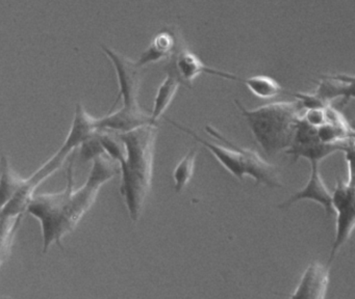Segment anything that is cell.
<instances>
[{
  "mask_svg": "<svg viewBox=\"0 0 355 299\" xmlns=\"http://www.w3.org/2000/svg\"><path fill=\"white\" fill-rule=\"evenodd\" d=\"M119 164L105 154L93 160L86 183L74 188L73 161L67 170V184L59 192L35 194L26 212L40 222L43 253L53 244L62 246V241L80 224L98 197L101 187L119 174Z\"/></svg>",
  "mask_w": 355,
  "mask_h": 299,
  "instance_id": "obj_1",
  "label": "cell"
},
{
  "mask_svg": "<svg viewBox=\"0 0 355 299\" xmlns=\"http://www.w3.org/2000/svg\"><path fill=\"white\" fill-rule=\"evenodd\" d=\"M157 133L155 125H146L118 134L125 151V157L119 163L120 194L134 222L140 219L150 191Z\"/></svg>",
  "mask_w": 355,
  "mask_h": 299,
  "instance_id": "obj_2",
  "label": "cell"
},
{
  "mask_svg": "<svg viewBox=\"0 0 355 299\" xmlns=\"http://www.w3.org/2000/svg\"><path fill=\"white\" fill-rule=\"evenodd\" d=\"M234 103L246 118L257 143L268 155H275L290 147L302 118L303 107L298 100L274 102L255 109H248L238 99H234Z\"/></svg>",
  "mask_w": 355,
  "mask_h": 299,
  "instance_id": "obj_3",
  "label": "cell"
},
{
  "mask_svg": "<svg viewBox=\"0 0 355 299\" xmlns=\"http://www.w3.org/2000/svg\"><path fill=\"white\" fill-rule=\"evenodd\" d=\"M94 125L95 118L85 109L82 104H78L73 123L65 143L60 147L59 151L51 159L47 160L32 176L24 179L21 186L3 210L1 217L24 216L28 205L34 199L37 188L64 165L71 152H73L76 147H80L87 139L94 134L96 131Z\"/></svg>",
  "mask_w": 355,
  "mask_h": 299,
  "instance_id": "obj_4",
  "label": "cell"
},
{
  "mask_svg": "<svg viewBox=\"0 0 355 299\" xmlns=\"http://www.w3.org/2000/svg\"><path fill=\"white\" fill-rule=\"evenodd\" d=\"M355 195L352 172H348V180H336V187L331 192L332 209L336 214V237L330 251L327 266L331 264L334 257L343 245L352 235L355 224Z\"/></svg>",
  "mask_w": 355,
  "mask_h": 299,
  "instance_id": "obj_5",
  "label": "cell"
},
{
  "mask_svg": "<svg viewBox=\"0 0 355 299\" xmlns=\"http://www.w3.org/2000/svg\"><path fill=\"white\" fill-rule=\"evenodd\" d=\"M103 51L109 57L117 74L119 93L113 107H115L120 99L123 101L122 108L125 109H139L138 97L142 82V73L136 62L126 57L123 54L116 51L113 48L101 45Z\"/></svg>",
  "mask_w": 355,
  "mask_h": 299,
  "instance_id": "obj_6",
  "label": "cell"
},
{
  "mask_svg": "<svg viewBox=\"0 0 355 299\" xmlns=\"http://www.w3.org/2000/svg\"><path fill=\"white\" fill-rule=\"evenodd\" d=\"M205 130L214 138L222 141L226 147H232L240 153L242 157L243 166L245 170V176H251L257 185H266L271 188H280L282 187V181L278 176L277 170L273 164L266 161L257 152L247 147H241L234 141H230L221 132L211 126L205 127Z\"/></svg>",
  "mask_w": 355,
  "mask_h": 299,
  "instance_id": "obj_7",
  "label": "cell"
},
{
  "mask_svg": "<svg viewBox=\"0 0 355 299\" xmlns=\"http://www.w3.org/2000/svg\"><path fill=\"white\" fill-rule=\"evenodd\" d=\"M342 151H353V145H327L321 143L317 136V128L309 126L301 118L295 132L294 139L286 153L292 155L294 161L304 158L309 162H319L327 156Z\"/></svg>",
  "mask_w": 355,
  "mask_h": 299,
  "instance_id": "obj_8",
  "label": "cell"
},
{
  "mask_svg": "<svg viewBox=\"0 0 355 299\" xmlns=\"http://www.w3.org/2000/svg\"><path fill=\"white\" fill-rule=\"evenodd\" d=\"M166 69L171 70L180 79V83H184L188 87H191L195 78L201 74L213 75V76L221 77L227 80L241 81V82L243 81L242 78L232 74V73L217 70V69L207 66L201 62L198 56L184 48L172 58L171 64H168Z\"/></svg>",
  "mask_w": 355,
  "mask_h": 299,
  "instance_id": "obj_9",
  "label": "cell"
},
{
  "mask_svg": "<svg viewBox=\"0 0 355 299\" xmlns=\"http://www.w3.org/2000/svg\"><path fill=\"white\" fill-rule=\"evenodd\" d=\"M146 125L153 124L150 114H146L142 108L125 109L121 107L117 111L110 112L103 118H95L94 126L96 130L111 131L116 134H123Z\"/></svg>",
  "mask_w": 355,
  "mask_h": 299,
  "instance_id": "obj_10",
  "label": "cell"
},
{
  "mask_svg": "<svg viewBox=\"0 0 355 299\" xmlns=\"http://www.w3.org/2000/svg\"><path fill=\"white\" fill-rule=\"evenodd\" d=\"M302 199H309V201L319 203L324 208L328 216L334 214V209H332L331 192L326 186L325 182L320 174L319 162H311V174H309L306 185L300 190L295 192L292 197L286 199L282 205H279V208H288L293 203L302 201Z\"/></svg>",
  "mask_w": 355,
  "mask_h": 299,
  "instance_id": "obj_11",
  "label": "cell"
},
{
  "mask_svg": "<svg viewBox=\"0 0 355 299\" xmlns=\"http://www.w3.org/2000/svg\"><path fill=\"white\" fill-rule=\"evenodd\" d=\"M329 286V266L313 262L303 272L302 278L290 299H325Z\"/></svg>",
  "mask_w": 355,
  "mask_h": 299,
  "instance_id": "obj_12",
  "label": "cell"
},
{
  "mask_svg": "<svg viewBox=\"0 0 355 299\" xmlns=\"http://www.w3.org/2000/svg\"><path fill=\"white\" fill-rule=\"evenodd\" d=\"M182 49L184 48L180 43V35L173 28L166 27L153 37L150 45L141 54L140 58L136 62L142 69L147 64L173 58Z\"/></svg>",
  "mask_w": 355,
  "mask_h": 299,
  "instance_id": "obj_13",
  "label": "cell"
},
{
  "mask_svg": "<svg viewBox=\"0 0 355 299\" xmlns=\"http://www.w3.org/2000/svg\"><path fill=\"white\" fill-rule=\"evenodd\" d=\"M166 120L170 123V124L173 125L176 128L180 129L182 132L192 136L197 143H200L203 147H207L215 156L216 159L222 164V166L225 170H227L232 176H236L240 181L244 179L245 170L244 166H243L242 157H241L240 153H238L236 150L226 147V145L223 147V145H215V143H209V141H205L202 137L199 136L192 129L182 126V125L176 123L175 120H170V118H166Z\"/></svg>",
  "mask_w": 355,
  "mask_h": 299,
  "instance_id": "obj_14",
  "label": "cell"
},
{
  "mask_svg": "<svg viewBox=\"0 0 355 299\" xmlns=\"http://www.w3.org/2000/svg\"><path fill=\"white\" fill-rule=\"evenodd\" d=\"M353 82L354 77L345 74H324L321 81L318 82L317 96L325 104H330L332 100L342 97V104H347L353 99Z\"/></svg>",
  "mask_w": 355,
  "mask_h": 299,
  "instance_id": "obj_15",
  "label": "cell"
},
{
  "mask_svg": "<svg viewBox=\"0 0 355 299\" xmlns=\"http://www.w3.org/2000/svg\"><path fill=\"white\" fill-rule=\"evenodd\" d=\"M1 174H0V218L3 210L24 183L22 178L10 163L7 156H1Z\"/></svg>",
  "mask_w": 355,
  "mask_h": 299,
  "instance_id": "obj_16",
  "label": "cell"
},
{
  "mask_svg": "<svg viewBox=\"0 0 355 299\" xmlns=\"http://www.w3.org/2000/svg\"><path fill=\"white\" fill-rule=\"evenodd\" d=\"M166 78L159 85L157 89V96H155V105H153V112H151V122L153 125H157V120L163 116L164 112L167 110L176 95L178 87H180V79L169 69H166Z\"/></svg>",
  "mask_w": 355,
  "mask_h": 299,
  "instance_id": "obj_17",
  "label": "cell"
},
{
  "mask_svg": "<svg viewBox=\"0 0 355 299\" xmlns=\"http://www.w3.org/2000/svg\"><path fill=\"white\" fill-rule=\"evenodd\" d=\"M24 216L0 218V268L11 255L12 247Z\"/></svg>",
  "mask_w": 355,
  "mask_h": 299,
  "instance_id": "obj_18",
  "label": "cell"
},
{
  "mask_svg": "<svg viewBox=\"0 0 355 299\" xmlns=\"http://www.w3.org/2000/svg\"><path fill=\"white\" fill-rule=\"evenodd\" d=\"M242 82L250 89L253 95L261 99H272L284 91L282 85L275 79L265 75L249 77L243 79Z\"/></svg>",
  "mask_w": 355,
  "mask_h": 299,
  "instance_id": "obj_19",
  "label": "cell"
},
{
  "mask_svg": "<svg viewBox=\"0 0 355 299\" xmlns=\"http://www.w3.org/2000/svg\"><path fill=\"white\" fill-rule=\"evenodd\" d=\"M196 156L197 150L193 147L184 155V157L178 162V165L174 168V189H175L176 192H182L184 187L188 185V183L192 179L193 174H194Z\"/></svg>",
  "mask_w": 355,
  "mask_h": 299,
  "instance_id": "obj_20",
  "label": "cell"
},
{
  "mask_svg": "<svg viewBox=\"0 0 355 299\" xmlns=\"http://www.w3.org/2000/svg\"><path fill=\"white\" fill-rule=\"evenodd\" d=\"M80 147V158H82L83 161H89V160H92L93 161L95 158L105 154L103 147H101L98 138H97L96 131Z\"/></svg>",
  "mask_w": 355,
  "mask_h": 299,
  "instance_id": "obj_21",
  "label": "cell"
},
{
  "mask_svg": "<svg viewBox=\"0 0 355 299\" xmlns=\"http://www.w3.org/2000/svg\"><path fill=\"white\" fill-rule=\"evenodd\" d=\"M325 108V107H324ZM324 108H317V109H306L304 114H302V120L309 126L313 128L322 126L325 123V112Z\"/></svg>",
  "mask_w": 355,
  "mask_h": 299,
  "instance_id": "obj_22",
  "label": "cell"
},
{
  "mask_svg": "<svg viewBox=\"0 0 355 299\" xmlns=\"http://www.w3.org/2000/svg\"><path fill=\"white\" fill-rule=\"evenodd\" d=\"M0 299H12L11 297L9 296H3V295H0Z\"/></svg>",
  "mask_w": 355,
  "mask_h": 299,
  "instance_id": "obj_23",
  "label": "cell"
}]
</instances>
